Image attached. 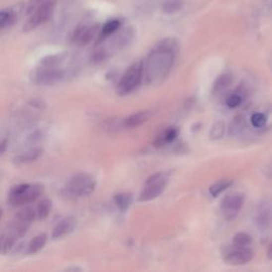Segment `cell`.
<instances>
[{"mask_svg": "<svg viewBox=\"0 0 272 272\" xmlns=\"http://www.w3.org/2000/svg\"><path fill=\"white\" fill-rule=\"evenodd\" d=\"M224 130H225V128H224V124L222 122L216 123L213 127V129H211V131H210L211 138H214V139L221 138L224 134Z\"/></svg>", "mask_w": 272, "mask_h": 272, "instance_id": "obj_27", "label": "cell"}, {"mask_svg": "<svg viewBox=\"0 0 272 272\" xmlns=\"http://www.w3.org/2000/svg\"><path fill=\"white\" fill-rule=\"evenodd\" d=\"M114 202L120 210L126 211L128 208H129V206L132 203V195L126 194V193L117 194L114 197Z\"/></svg>", "mask_w": 272, "mask_h": 272, "instance_id": "obj_22", "label": "cell"}, {"mask_svg": "<svg viewBox=\"0 0 272 272\" xmlns=\"http://www.w3.org/2000/svg\"><path fill=\"white\" fill-rule=\"evenodd\" d=\"M15 218L18 219V220L25 221L27 223L31 224L36 218V211L32 206H25L21 208L18 213L15 216Z\"/></svg>", "mask_w": 272, "mask_h": 272, "instance_id": "obj_21", "label": "cell"}, {"mask_svg": "<svg viewBox=\"0 0 272 272\" xmlns=\"http://www.w3.org/2000/svg\"><path fill=\"white\" fill-rule=\"evenodd\" d=\"M169 179L168 172H157L151 177H149L145 183L142 192L139 194L138 201L139 202H148L152 201L160 196L166 185H167Z\"/></svg>", "mask_w": 272, "mask_h": 272, "instance_id": "obj_6", "label": "cell"}, {"mask_svg": "<svg viewBox=\"0 0 272 272\" xmlns=\"http://www.w3.org/2000/svg\"><path fill=\"white\" fill-rule=\"evenodd\" d=\"M233 83V77L230 73H223L219 75L214 84V93L223 92L224 89L229 88Z\"/></svg>", "mask_w": 272, "mask_h": 272, "instance_id": "obj_20", "label": "cell"}, {"mask_svg": "<svg viewBox=\"0 0 272 272\" xmlns=\"http://www.w3.org/2000/svg\"><path fill=\"white\" fill-rule=\"evenodd\" d=\"M2 215H3V210L0 208V220H1V218H2Z\"/></svg>", "mask_w": 272, "mask_h": 272, "instance_id": "obj_33", "label": "cell"}, {"mask_svg": "<svg viewBox=\"0 0 272 272\" xmlns=\"http://www.w3.org/2000/svg\"><path fill=\"white\" fill-rule=\"evenodd\" d=\"M254 256V252L249 248H240L234 246L232 249L224 254V262L229 265L233 266H241L246 265L249 262H251Z\"/></svg>", "mask_w": 272, "mask_h": 272, "instance_id": "obj_9", "label": "cell"}, {"mask_svg": "<svg viewBox=\"0 0 272 272\" xmlns=\"http://www.w3.org/2000/svg\"><path fill=\"white\" fill-rule=\"evenodd\" d=\"M7 148V138L0 137V154H2Z\"/></svg>", "mask_w": 272, "mask_h": 272, "instance_id": "obj_31", "label": "cell"}, {"mask_svg": "<svg viewBox=\"0 0 272 272\" xmlns=\"http://www.w3.org/2000/svg\"><path fill=\"white\" fill-rule=\"evenodd\" d=\"M97 32V26L87 27L81 26L79 27L73 34V42L79 45V46H85L90 41L94 39Z\"/></svg>", "mask_w": 272, "mask_h": 272, "instance_id": "obj_12", "label": "cell"}, {"mask_svg": "<svg viewBox=\"0 0 272 272\" xmlns=\"http://www.w3.org/2000/svg\"><path fill=\"white\" fill-rule=\"evenodd\" d=\"M16 241L17 239L13 235H11L9 232H6L5 234H3V235L0 236V253L2 254L9 253L13 249Z\"/></svg>", "mask_w": 272, "mask_h": 272, "instance_id": "obj_18", "label": "cell"}, {"mask_svg": "<svg viewBox=\"0 0 272 272\" xmlns=\"http://www.w3.org/2000/svg\"><path fill=\"white\" fill-rule=\"evenodd\" d=\"M253 243L252 236L249 235L247 233H237L233 238V245L235 247L240 248H249Z\"/></svg>", "mask_w": 272, "mask_h": 272, "instance_id": "obj_23", "label": "cell"}, {"mask_svg": "<svg viewBox=\"0 0 272 272\" xmlns=\"http://www.w3.org/2000/svg\"><path fill=\"white\" fill-rule=\"evenodd\" d=\"M232 183L233 182L231 180L219 181V182H216L215 184H213L209 187V194L213 196V197H217V196L223 193L225 190H228V188L232 185Z\"/></svg>", "mask_w": 272, "mask_h": 272, "instance_id": "obj_24", "label": "cell"}, {"mask_svg": "<svg viewBox=\"0 0 272 272\" xmlns=\"http://www.w3.org/2000/svg\"><path fill=\"white\" fill-rule=\"evenodd\" d=\"M43 154V149L40 147H35L31 148L27 151H24L19 154H17L13 158V163L15 165H25V164H30L33 163L35 161L39 160V158Z\"/></svg>", "mask_w": 272, "mask_h": 272, "instance_id": "obj_13", "label": "cell"}, {"mask_svg": "<svg viewBox=\"0 0 272 272\" xmlns=\"http://www.w3.org/2000/svg\"><path fill=\"white\" fill-rule=\"evenodd\" d=\"M47 240H48V237L45 233L36 235L29 243L27 247V254H35L37 252H40L42 249L46 246Z\"/></svg>", "mask_w": 272, "mask_h": 272, "instance_id": "obj_16", "label": "cell"}, {"mask_svg": "<svg viewBox=\"0 0 272 272\" xmlns=\"http://www.w3.org/2000/svg\"><path fill=\"white\" fill-rule=\"evenodd\" d=\"M267 258H268V260L272 261V243L268 246V249H267Z\"/></svg>", "mask_w": 272, "mask_h": 272, "instance_id": "obj_32", "label": "cell"}, {"mask_svg": "<svg viewBox=\"0 0 272 272\" xmlns=\"http://www.w3.org/2000/svg\"><path fill=\"white\" fill-rule=\"evenodd\" d=\"M15 9H16V6L11 7V9H7V10L0 11V29L12 26L15 22V20L17 19L18 11H16Z\"/></svg>", "mask_w": 272, "mask_h": 272, "instance_id": "obj_17", "label": "cell"}, {"mask_svg": "<svg viewBox=\"0 0 272 272\" xmlns=\"http://www.w3.org/2000/svg\"><path fill=\"white\" fill-rule=\"evenodd\" d=\"M183 6V0H166L162 10L166 14H172L178 12Z\"/></svg>", "mask_w": 272, "mask_h": 272, "instance_id": "obj_25", "label": "cell"}, {"mask_svg": "<svg viewBox=\"0 0 272 272\" xmlns=\"http://www.w3.org/2000/svg\"><path fill=\"white\" fill-rule=\"evenodd\" d=\"M255 223L262 231L269 229L272 224V203L270 201H262L255 215Z\"/></svg>", "mask_w": 272, "mask_h": 272, "instance_id": "obj_10", "label": "cell"}, {"mask_svg": "<svg viewBox=\"0 0 272 272\" xmlns=\"http://www.w3.org/2000/svg\"><path fill=\"white\" fill-rule=\"evenodd\" d=\"M241 101H243V96H241L239 93H234L231 96H229L228 99H226V104H228L229 108L235 109L241 104Z\"/></svg>", "mask_w": 272, "mask_h": 272, "instance_id": "obj_29", "label": "cell"}, {"mask_svg": "<svg viewBox=\"0 0 272 272\" xmlns=\"http://www.w3.org/2000/svg\"><path fill=\"white\" fill-rule=\"evenodd\" d=\"M75 226H77V219L73 216L65 217L57 224L54 231H52L51 237L54 240L61 239L66 235H69L70 233H72L75 229Z\"/></svg>", "mask_w": 272, "mask_h": 272, "instance_id": "obj_11", "label": "cell"}, {"mask_svg": "<svg viewBox=\"0 0 272 272\" xmlns=\"http://www.w3.org/2000/svg\"><path fill=\"white\" fill-rule=\"evenodd\" d=\"M52 208V202L49 199H43L42 201L39 202L36 206V218L39 219V220H44V219H46Z\"/></svg>", "mask_w": 272, "mask_h": 272, "instance_id": "obj_19", "label": "cell"}, {"mask_svg": "<svg viewBox=\"0 0 272 272\" xmlns=\"http://www.w3.org/2000/svg\"><path fill=\"white\" fill-rule=\"evenodd\" d=\"M120 28V21L117 19H113L108 21L101 30V37H107L112 34H114L117 30Z\"/></svg>", "mask_w": 272, "mask_h": 272, "instance_id": "obj_26", "label": "cell"}, {"mask_svg": "<svg viewBox=\"0 0 272 272\" xmlns=\"http://www.w3.org/2000/svg\"><path fill=\"white\" fill-rule=\"evenodd\" d=\"M43 1V0H30L29 1V4H28V9H27V12L28 14L30 15L31 14L37 6H39V4Z\"/></svg>", "mask_w": 272, "mask_h": 272, "instance_id": "obj_30", "label": "cell"}, {"mask_svg": "<svg viewBox=\"0 0 272 272\" xmlns=\"http://www.w3.org/2000/svg\"><path fill=\"white\" fill-rule=\"evenodd\" d=\"M178 134H179V131H178L177 128H173V127L168 128V129L164 130L160 135L157 136L155 141H154V146L157 147V148H160V147L165 146L166 143L172 142L173 140L177 138Z\"/></svg>", "mask_w": 272, "mask_h": 272, "instance_id": "obj_15", "label": "cell"}, {"mask_svg": "<svg viewBox=\"0 0 272 272\" xmlns=\"http://www.w3.org/2000/svg\"><path fill=\"white\" fill-rule=\"evenodd\" d=\"M143 73V63L136 62L132 64L120 79L117 85V93L120 96L129 95L140 84Z\"/></svg>", "mask_w": 272, "mask_h": 272, "instance_id": "obj_5", "label": "cell"}, {"mask_svg": "<svg viewBox=\"0 0 272 272\" xmlns=\"http://www.w3.org/2000/svg\"><path fill=\"white\" fill-rule=\"evenodd\" d=\"M44 192V186L41 184L22 183L11 188L7 196V202L12 206L17 207L27 205L41 197Z\"/></svg>", "mask_w": 272, "mask_h": 272, "instance_id": "obj_4", "label": "cell"}, {"mask_svg": "<svg viewBox=\"0 0 272 272\" xmlns=\"http://www.w3.org/2000/svg\"><path fill=\"white\" fill-rule=\"evenodd\" d=\"M178 44L175 40H165L150 52L147 59L146 75L150 84H160L166 78L175 62Z\"/></svg>", "mask_w": 272, "mask_h": 272, "instance_id": "obj_1", "label": "cell"}, {"mask_svg": "<svg viewBox=\"0 0 272 272\" xmlns=\"http://www.w3.org/2000/svg\"><path fill=\"white\" fill-rule=\"evenodd\" d=\"M56 4L57 0H43L39 6L30 14V17L24 26V31H32L35 28L41 26L43 22L48 20L55 10Z\"/></svg>", "mask_w": 272, "mask_h": 272, "instance_id": "obj_7", "label": "cell"}, {"mask_svg": "<svg viewBox=\"0 0 272 272\" xmlns=\"http://www.w3.org/2000/svg\"><path fill=\"white\" fill-rule=\"evenodd\" d=\"M73 74L72 68L67 67L65 64L47 65L39 63L30 72L29 78L35 85H54L72 77Z\"/></svg>", "mask_w": 272, "mask_h": 272, "instance_id": "obj_2", "label": "cell"}, {"mask_svg": "<svg viewBox=\"0 0 272 272\" xmlns=\"http://www.w3.org/2000/svg\"><path fill=\"white\" fill-rule=\"evenodd\" d=\"M151 116V113L148 111H141L138 113H135V114L131 115L126 119L125 126L129 129H133V128H137L141 125L148 122L149 118Z\"/></svg>", "mask_w": 272, "mask_h": 272, "instance_id": "obj_14", "label": "cell"}, {"mask_svg": "<svg viewBox=\"0 0 272 272\" xmlns=\"http://www.w3.org/2000/svg\"><path fill=\"white\" fill-rule=\"evenodd\" d=\"M95 178L86 172H80L72 176L64 187V195L70 199L88 197L96 188Z\"/></svg>", "mask_w": 272, "mask_h": 272, "instance_id": "obj_3", "label": "cell"}, {"mask_svg": "<svg viewBox=\"0 0 272 272\" xmlns=\"http://www.w3.org/2000/svg\"><path fill=\"white\" fill-rule=\"evenodd\" d=\"M245 202V196L241 193H232L226 195L221 201L222 215L228 220L235 218Z\"/></svg>", "mask_w": 272, "mask_h": 272, "instance_id": "obj_8", "label": "cell"}, {"mask_svg": "<svg viewBox=\"0 0 272 272\" xmlns=\"http://www.w3.org/2000/svg\"><path fill=\"white\" fill-rule=\"evenodd\" d=\"M251 123L255 128H262L266 125L267 117L263 113H254L251 117Z\"/></svg>", "mask_w": 272, "mask_h": 272, "instance_id": "obj_28", "label": "cell"}]
</instances>
